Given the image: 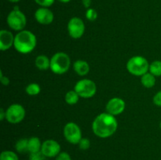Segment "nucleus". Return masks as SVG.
Listing matches in <instances>:
<instances>
[{
  "mask_svg": "<svg viewBox=\"0 0 161 160\" xmlns=\"http://www.w3.org/2000/svg\"><path fill=\"white\" fill-rule=\"evenodd\" d=\"M127 69L131 75L135 76H142L149 71V64L145 57L135 56L127 61Z\"/></svg>",
  "mask_w": 161,
  "mask_h": 160,
  "instance_id": "20e7f679",
  "label": "nucleus"
},
{
  "mask_svg": "<svg viewBox=\"0 0 161 160\" xmlns=\"http://www.w3.org/2000/svg\"><path fill=\"white\" fill-rule=\"evenodd\" d=\"M82 3H83L85 8L89 9L91 5V0H82Z\"/></svg>",
  "mask_w": 161,
  "mask_h": 160,
  "instance_id": "c756f323",
  "label": "nucleus"
},
{
  "mask_svg": "<svg viewBox=\"0 0 161 160\" xmlns=\"http://www.w3.org/2000/svg\"><path fill=\"white\" fill-rule=\"evenodd\" d=\"M86 17L90 21H94L97 17V11L94 9H92V8H89L86 11Z\"/></svg>",
  "mask_w": 161,
  "mask_h": 160,
  "instance_id": "5701e85b",
  "label": "nucleus"
},
{
  "mask_svg": "<svg viewBox=\"0 0 161 160\" xmlns=\"http://www.w3.org/2000/svg\"><path fill=\"white\" fill-rule=\"evenodd\" d=\"M55 160H72L70 155L67 152H60L59 155L56 157Z\"/></svg>",
  "mask_w": 161,
  "mask_h": 160,
  "instance_id": "bb28decb",
  "label": "nucleus"
},
{
  "mask_svg": "<svg viewBox=\"0 0 161 160\" xmlns=\"http://www.w3.org/2000/svg\"><path fill=\"white\" fill-rule=\"evenodd\" d=\"M35 18L39 24L48 25L53 20V13L47 7H40L35 13Z\"/></svg>",
  "mask_w": 161,
  "mask_h": 160,
  "instance_id": "f8f14e48",
  "label": "nucleus"
},
{
  "mask_svg": "<svg viewBox=\"0 0 161 160\" xmlns=\"http://www.w3.org/2000/svg\"><path fill=\"white\" fill-rule=\"evenodd\" d=\"M55 0H35L38 5L41 6V7H50L53 4Z\"/></svg>",
  "mask_w": 161,
  "mask_h": 160,
  "instance_id": "a878e982",
  "label": "nucleus"
},
{
  "mask_svg": "<svg viewBox=\"0 0 161 160\" xmlns=\"http://www.w3.org/2000/svg\"><path fill=\"white\" fill-rule=\"evenodd\" d=\"M47 157L40 152L36 153H30L29 160H46Z\"/></svg>",
  "mask_w": 161,
  "mask_h": 160,
  "instance_id": "b1692460",
  "label": "nucleus"
},
{
  "mask_svg": "<svg viewBox=\"0 0 161 160\" xmlns=\"http://www.w3.org/2000/svg\"><path fill=\"white\" fill-rule=\"evenodd\" d=\"M36 37L32 32L22 30L16 35L14 38V48L20 53H28L36 46Z\"/></svg>",
  "mask_w": 161,
  "mask_h": 160,
  "instance_id": "f03ea898",
  "label": "nucleus"
},
{
  "mask_svg": "<svg viewBox=\"0 0 161 160\" xmlns=\"http://www.w3.org/2000/svg\"><path fill=\"white\" fill-rule=\"evenodd\" d=\"M125 109V102L119 97H114L108 100L106 104V111L113 115L121 114Z\"/></svg>",
  "mask_w": 161,
  "mask_h": 160,
  "instance_id": "9b49d317",
  "label": "nucleus"
},
{
  "mask_svg": "<svg viewBox=\"0 0 161 160\" xmlns=\"http://www.w3.org/2000/svg\"><path fill=\"white\" fill-rule=\"evenodd\" d=\"M79 97L80 96L75 90L69 91L65 95V101L68 104L73 105L78 102Z\"/></svg>",
  "mask_w": 161,
  "mask_h": 160,
  "instance_id": "6ab92c4d",
  "label": "nucleus"
},
{
  "mask_svg": "<svg viewBox=\"0 0 161 160\" xmlns=\"http://www.w3.org/2000/svg\"><path fill=\"white\" fill-rule=\"evenodd\" d=\"M58 1L61 2V3H69L71 0H58Z\"/></svg>",
  "mask_w": 161,
  "mask_h": 160,
  "instance_id": "2f4dec72",
  "label": "nucleus"
},
{
  "mask_svg": "<svg viewBox=\"0 0 161 160\" xmlns=\"http://www.w3.org/2000/svg\"><path fill=\"white\" fill-rule=\"evenodd\" d=\"M149 70L154 76H161V61H155L151 63Z\"/></svg>",
  "mask_w": 161,
  "mask_h": 160,
  "instance_id": "a211bd4d",
  "label": "nucleus"
},
{
  "mask_svg": "<svg viewBox=\"0 0 161 160\" xmlns=\"http://www.w3.org/2000/svg\"><path fill=\"white\" fill-rule=\"evenodd\" d=\"M61 152V146L54 140H47L42 144L41 152L47 158L57 157Z\"/></svg>",
  "mask_w": 161,
  "mask_h": 160,
  "instance_id": "9d476101",
  "label": "nucleus"
},
{
  "mask_svg": "<svg viewBox=\"0 0 161 160\" xmlns=\"http://www.w3.org/2000/svg\"><path fill=\"white\" fill-rule=\"evenodd\" d=\"M68 31L69 35L73 39H80L85 31V25L82 19L72 17L68 23Z\"/></svg>",
  "mask_w": 161,
  "mask_h": 160,
  "instance_id": "1a4fd4ad",
  "label": "nucleus"
},
{
  "mask_svg": "<svg viewBox=\"0 0 161 160\" xmlns=\"http://www.w3.org/2000/svg\"><path fill=\"white\" fill-rule=\"evenodd\" d=\"M160 130H161V121H160Z\"/></svg>",
  "mask_w": 161,
  "mask_h": 160,
  "instance_id": "72a5a7b5",
  "label": "nucleus"
},
{
  "mask_svg": "<svg viewBox=\"0 0 161 160\" xmlns=\"http://www.w3.org/2000/svg\"><path fill=\"white\" fill-rule=\"evenodd\" d=\"M156 76H154L153 74L146 73L142 76L141 78V83L143 86L146 88H152L155 86L156 84Z\"/></svg>",
  "mask_w": 161,
  "mask_h": 160,
  "instance_id": "f3484780",
  "label": "nucleus"
},
{
  "mask_svg": "<svg viewBox=\"0 0 161 160\" xmlns=\"http://www.w3.org/2000/svg\"><path fill=\"white\" fill-rule=\"evenodd\" d=\"M35 64L39 70H47L50 67V60L45 55H39L36 58Z\"/></svg>",
  "mask_w": 161,
  "mask_h": 160,
  "instance_id": "2eb2a0df",
  "label": "nucleus"
},
{
  "mask_svg": "<svg viewBox=\"0 0 161 160\" xmlns=\"http://www.w3.org/2000/svg\"><path fill=\"white\" fill-rule=\"evenodd\" d=\"M73 68L79 75L83 76V75H86L88 74L90 71V66L86 61L78 60L74 63Z\"/></svg>",
  "mask_w": 161,
  "mask_h": 160,
  "instance_id": "4468645a",
  "label": "nucleus"
},
{
  "mask_svg": "<svg viewBox=\"0 0 161 160\" xmlns=\"http://www.w3.org/2000/svg\"><path fill=\"white\" fill-rule=\"evenodd\" d=\"M78 144L81 150H87L91 146V142L87 138H82Z\"/></svg>",
  "mask_w": 161,
  "mask_h": 160,
  "instance_id": "393cba45",
  "label": "nucleus"
},
{
  "mask_svg": "<svg viewBox=\"0 0 161 160\" xmlns=\"http://www.w3.org/2000/svg\"><path fill=\"white\" fill-rule=\"evenodd\" d=\"M0 75H1V83H3V85H4V86H7V85H9V78H7V77H5L3 75V73H0Z\"/></svg>",
  "mask_w": 161,
  "mask_h": 160,
  "instance_id": "c85d7f7f",
  "label": "nucleus"
},
{
  "mask_svg": "<svg viewBox=\"0 0 161 160\" xmlns=\"http://www.w3.org/2000/svg\"><path fill=\"white\" fill-rule=\"evenodd\" d=\"M27 93L30 96H36L40 93L41 89L39 85L36 84V83H31V84L28 85L25 89Z\"/></svg>",
  "mask_w": 161,
  "mask_h": 160,
  "instance_id": "412c9836",
  "label": "nucleus"
},
{
  "mask_svg": "<svg viewBox=\"0 0 161 160\" xmlns=\"http://www.w3.org/2000/svg\"><path fill=\"white\" fill-rule=\"evenodd\" d=\"M118 123L114 115L109 113H102L95 118L92 123L94 134L101 138L111 136L117 130Z\"/></svg>",
  "mask_w": 161,
  "mask_h": 160,
  "instance_id": "f257e3e1",
  "label": "nucleus"
},
{
  "mask_svg": "<svg viewBox=\"0 0 161 160\" xmlns=\"http://www.w3.org/2000/svg\"><path fill=\"white\" fill-rule=\"evenodd\" d=\"M74 90L83 98H90L94 96L97 87L94 82L91 79H82L75 84Z\"/></svg>",
  "mask_w": 161,
  "mask_h": 160,
  "instance_id": "423d86ee",
  "label": "nucleus"
},
{
  "mask_svg": "<svg viewBox=\"0 0 161 160\" xmlns=\"http://www.w3.org/2000/svg\"><path fill=\"white\" fill-rule=\"evenodd\" d=\"M28 139H20L16 143V150L19 153H25V152H28Z\"/></svg>",
  "mask_w": 161,
  "mask_h": 160,
  "instance_id": "aec40b11",
  "label": "nucleus"
},
{
  "mask_svg": "<svg viewBox=\"0 0 161 160\" xmlns=\"http://www.w3.org/2000/svg\"><path fill=\"white\" fill-rule=\"evenodd\" d=\"M6 118V111H4V110L3 108L0 109V119L3 120V119Z\"/></svg>",
  "mask_w": 161,
  "mask_h": 160,
  "instance_id": "7c9ffc66",
  "label": "nucleus"
},
{
  "mask_svg": "<svg viewBox=\"0 0 161 160\" xmlns=\"http://www.w3.org/2000/svg\"><path fill=\"white\" fill-rule=\"evenodd\" d=\"M8 25L14 31H22L26 26V17L17 7L14 8L8 15L6 19Z\"/></svg>",
  "mask_w": 161,
  "mask_h": 160,
  "instance_id": "39448f33",
  "label": "nucleus"
},
{
  "mask_svg": "<svg viewBox=\"0 0 161 160\" xmlns=\"http://www.w3.org/2000/svg\"><path fill=\"white\" fill-rule=\"evenodd\" d=\"M25 117V110L19 104H11L6 111V119L12 124H17L21 122Z\"/></svg>",
  "mask_w": 161,
  "mask_h": 160,
  "instance_id": "0eeeda50",
  "label": "nucleus"
},
{
  "mask_svg": "<svg viewBox=\"0 0 161 160\" xmlns=\"http://www.w3.org/2000/svg\"><path fill=\"white\" fill-rule=\"evenodd\" d=\"M14 38L12 32L7 30H2L0 31V50L2 51L9 50L14 45Z\"/></svg>",
  "mask_w": 161,
  "mask_h": 160,
  "instance_id": "ddd939ff",
  "label": "nucleus"
},
{
  "mask_svg": "<svg viewBox=\"0 0 161 160\" xmlns=\"http://www.w3.org/2000/svg\"><path fill=\"white\" fill-rule=\"evenodd\" d=\"M42 143L40 142V140L38 137L33 136L28 139V152L30 153H36V152H39L41 151V147H42Z\"/></svg>",
  "mask_w": 161,
  "mask_h": 160,
  "instance_id": "dca6fc26",
  "label": "nucleus"
},
{
  "mask_svg": "<svg viewBox=\"0 0 161 160\" xmlns=\"http://www.w3.org/2000/svg\"><path fill=\"white\" fill-rule=\"evenodd\" d=\"M0 160H18V156L12 151H4L0 155Z\"/></svg>",
  "mask_w": 161,
  "mask_h": 160,
  "instance_id": "4be33fe9",
  "label": "nucleus"
},
{
  "mask_svg": "<svg viewBox=\"0 0 161 160\" xmlns=\"http://www.w3.org/2000/svg\"><path fill=\"white\" fill-rule=\"evenodd\" d=\"M64 136L68 142L77 144L82 139L81 130L75 122H69L64 127Z\"/></svg>",
  "mask_w": 161,
  "mask_h": 160,
  "instance_id": "6e6552de",
  "label": "nucleus"
},
{
  "mask_svg": "<svg viewBox=\"0 0 161 160\" xmlns=\"http://www.w3.org/2000/svg\"><path fill=\"white\" fill-rule=\"evenodd\" d=\"M7 1L10 2V3H18L20 0H7Z\"/></svg>",
  "mask_w": 161,
  "mask_h": 160,
  "instance_id": "473e14b6",
  "label": "nucleus"
},
{
  "mask_svg": "<svg viewBox=\"0 0 161 160\" xmlns=\"http://www.w3.org/2000/svg\"><path fill=\"white\" fill-rule=\"evenodd\" d=\"M154 104L158 107H161V90L157 92L153 97Z\"/></svg>",
  "mask_w": 161,
  "mask_h": 160,
  "instance_id": "cd10ccee",
  "label": "nucleus"
},
{
  "mask_svg": "<svg viewBox=\"0 0 161 160\" xmlns=\"http://www.w3.org/2000/svg\"><path fill=\"white\" fill-rule=\"evenodd\" d=\"M70 58L65 53L59 52L53 55L50 59V67L52 72L58 75H62L68 72L70 67Z\"/></svg>",
  "mask_w": 161,
  "mask_h": 160,
  "instance_id": "7ed1b4c3",
  "label": "nucleus"
}]
</instances>
